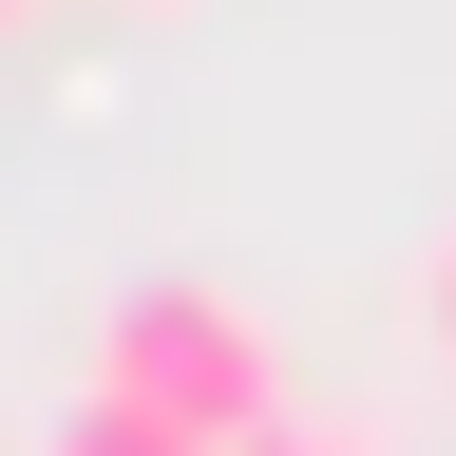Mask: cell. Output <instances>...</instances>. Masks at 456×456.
Returning a JSON list of instances; mask_svg holds the SVG:
<instances>
[{
  "instance_id": "6da1fadb",
  "label": "cell",
  "mask_w": 456,
  "mask_h": 456,
  "mask_svg": "<svg viewBox=\"0 0 456 456\" xmlns=\"http://www.w3.org/2000/svg\"><path fill=\"white\" fill-rule=\"evenodd\" d=\"M95 399H134V419H171L191 456H248L285 419V362H266V305H228V285H114L95 305Z\"/></svg>"
},
{
  "instance_id": "7a4b0ae2",
  "label": "cell",
  "mask_w": 456,
  "mask_h": 456,
  "mask_svg": "<svg viewBox=\"0 0 456 456\" xmlns=\"http://www.w3.org/2000/svg\"><path fill=\"white\" fill-rule=\"evenodd\" d=\"M38 456H191V437H171V419H134V399H95V380H77V419H57Z\"/></svg>"
},
{
  "instance_id": "3957f363",
  "label": "cell",
  "mask_w": 456,
  "mask_h": 456,
  "mask_svg": "<svg viewBox=\"0 0 456 456\" xmlns=\"http://www.w3.org/2000/svg\"><path fill=\"white\" fill-rule=\"evenodd\" d=\"M419 342H437V362H456V228H437V248H419Z\"/></svg>"
},
{
  "instance_id": "277c9868",
  "label": "cell",
  "mask_w": 456,
  "mask_h": 456,
  "mask_svg": "<svg viewBox=\"0 0 456 456\" xmlns=\"http://www.w3.org/2000/svg\"><path fill=\"white\" fill-rule=\"evenodd\" d=\"M248 456H380V437H342V419H266Z\"/></svg>"
},
{
  "instance_id": "5b68a950",
  "label": "cell",
  "mask_w": 456,
  "mask_h": 456,
  "mask_svg": "<svg viewBox=\"0 0 456 456\" xmlns=\"http://www.w3.org/2000/svg\"><path fill=\"white\" fill-rule=\"evenodd\" d=\"M0 20H20V0H0Z\"/></svg>"
}]
</instances>
